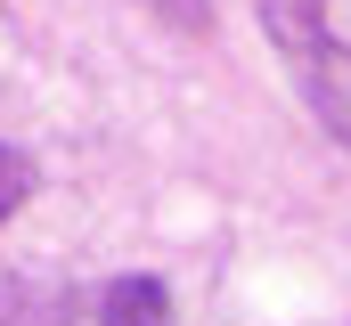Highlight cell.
Listing matches in <instances>:
<instances>
[{
  "label": "cell",
  "mask_w": 351,
  "mask_h": 326,
  "mask_svg": "<svg viewBox=\"0 0 351 326\" xmlns=\"http://www.w3.org/2000/svg\"><path fill=\"white\" fill-rule=\"evenodd\" d=\"M262 33L319 131L351 147V0H262Z\"/></svg>",
  "instance_id": "1"
},
{
  "label": "cell",
  "mask_w": 351,
  "mask_h": 326,
  "mask_svg": "<svg viewBox=\"0 0 351 326\" xmlns=\"http://www.w3.org/2000/svg\"><path fill=\"white\" fill-rule=\"evenodd\" d=\"M98 326H172V294H164V277H114L106 302H98Z\"/></svg>",
  "instance_id": "2"
},
{
  "label": "cell",
  "mask_w": 351,
  "mask_h": 326,
  "mask_svg": "<svg viewBox=\"0 0 351 326\" xmlns=\"http://www.w3.org/2000/svg\"><path fill=\"white\" fill-rule=\"evenodd\" d=\"M0 326H66V310H58V294H41L25 277H0Z\"/></svg>",
  "instance_id": "3"
},
{
  "label": "cell",
  "mask_w": 351,
  "mask_h": 326,
  "mask_svg": "<svg viewBox=\"0 0 351 326\" xmlns=\"http://www.w3.org/2000/svg\"><path fill=\"white\" fill-rule=\"evenodd\" d=\"M33 196V155H16V147H0V221L16 212Z\"/></svg>",
  "instance_id": "4"
}]
</instances>
